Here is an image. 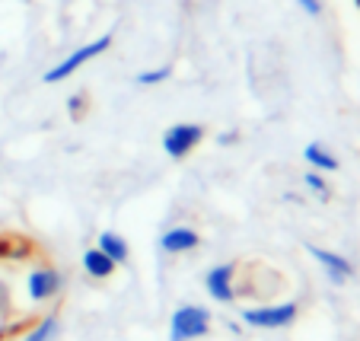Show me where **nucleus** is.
Instances as JSON below:
<instances>
[{
    "mask_svg": "<svg viewBox=\"0 0 360 341\" xmlns=\"http://www.w3.org/2000/svg\"><path fill=\"white\" fill-rule=\"evenodd\" d=\"M211 309L207 307H198V303H185L172 313L169 319V341H198L204 335L211 332Z\"/></svg>",
    "mask_w": 360,
    "mask_h": 341,
    "instance_id": "f257e3e1",
    "label": "nucleus"
},
{
    "mask_svg": "<svg viewBox=\"0 0 360 341\" xmlns=\"http://www.w3.org/2000/svg\"><path fill=\"white\" fill-rule=\"evenodd\" d=\"M112 48V35L105 32V35H99V39H93V41H86V45H80L77 51H70L64 61H58L51 70H45V77L41 80L45 83H61V80H68V77H74L77 70L83 67V64H89L93 58H99V55H105Z\"/></svg>",
    "mask_w": 360,
    "mask_h": 341,
    "instance_id": "f03ea898",
    "label": "nucleus"
},
{
    "mask_svg": "<svg viewBox=\"0 0 360 341\" xmlns=\"http://www.w3.org/2000/svg\"><path fill=\"white\" fill-rule=\"evenodd\" d=\"M300 316V303H271V307H245L239 313V319L252 328H287L293 326Z\"/></svg>",
    "mask_w": 360,
    "mask_h": 341,
    "instance_id": "7ed1b4c3",
    "label": "nucleus"
},
{
    "mask_svg": "<svg viewBox=\"0 0 360 341\" xmlns=\"http://www.w3.org/2000/svg\"><path fill=\"white\" fill-rule=\"evenodd\" d=\"M201 141H204V124L179 122L163 131V153L169 160H185Z\"/></svg>",
    "mask_w": 360,
    "mask_h": 341,
    "instance_id": "20e7f679",
    "label": "nucleus"
},
{
    "mask_svg": "<svg viewBox=\"0 0 360 341\" xmlns=\"http://www.w3.org/2000/svg\"><path fill=\"white\" fill-rule=\"evenodd\" d=\"M61 287H64V274L51 265L35 268V271H29V278H26V294L32 303L55 300V297L61 294Z\"/></svg>",
    "mask_w": 360,
    "mask_h": 341,
    "instance_id": "39448f33",
    "label": "nucleus"
},
{
    "mask_svg": "<svg viewBox=\"0 0 360 341\" xmlns=\"http://www.w3.org/2000/svg\"><path fill=\"white\" fill-rule=\"evenodd\" d=\"M204 290L214 303H233L236 300V262L214 265L204 274Z\"/></svg>",
    "mask_w": 360,
    "mask_h": 341,
    "instance_id": "423d86ee",
    "label": "nucleus"
},
{
    "mask_svg": "<svg viewBox=\"0 0 360 341\" xmlns=\"http://www.w3.org/2000/svg\"><path fill=\"white\" fill-rule=\"evenodd\" d=\"M306 249H309V255H313V259L322 265V271L328 274V281H335V284H345V281L354 278V265L345 259V255L332 252V249H322V246H306Z\"/></svg>",
    "mask_w": 360,
    "mask_h": 341,
    "instance_id": "0eeeda50",
    "label": "nucleus"
},
{
    "mask_svg": "<svg viewBox=\"0 0 360 341\" xmlns=\"http://www.w3.org/2000/svg\"><path fill=\"white\" fill-rule=\"evenodd\" d=\"M201 246V233L191 230V226H169V230L160 236V249L166 255H185V252H195Z\"/></svg>",
    "mask_w": 360,
    "mask_h": 341,
    "instance_id": "6e6552de",
    "label": "nucleus"
},
{
    "mask_svg": "<svg viewBox=\"0 0 360 341\" xmlns=\"http://www.w3.org/2000/svg\"><path fill=\"white\" fill-rule=\"evenodd\" d=\"M115 262L109 259V255L102 252V249H86V252H83V271L89 274V278H96V281H105V278H112V274H115Z\"/></svg>",
    "mask_w": 360,
    "mask_h": 341,
    "instance_id": "1a4fd4ad",
    "label": "nucleus"
},
{
    "mask_svg": "<svg viewBox=\"0 0 360 341\" xmlns=\"http://www.w3.org/2000/svg\"><path fill=\"white\" fill-rule=\"evenodd\" d=\"M96 249H102V252L109 255L115 265H124V262H128V255H131V249H128V243H124V236H118V233H112V230L99 233V239H96Z\"/></svg>",
    "mask_w": 360,
    "mask_h": 341,
    "instance_id": "9d476101",
    "label": "nucleus"
},
{
    "mask_svg": "<svg viewBox=\"0 0 360 341\" xmlns=\"http://www.w3.org/2000/svg\"><path fill=\"white\" fill-rule=\"evenodd\" d=\"M303 157H306V163H309V169H316V172H335L338 169V157H335L328 147H322V143H306Z\"/></svg>",
    "mask_w": 360,
    "mask_h": 341,
    "instance_id": "9b49d317",
    "label": "nucleus"
},
{
    "mask_svg": "<svg viewBox=\"0 0 360 341\" xmlns=\"http://www.w3.org/2000/svg\"><path fill=\"white\" fill-rule=\"evenodd\" d=\"M58 328H61L58 316H45V319H39L26 335H22V341H51L58 335Z\"/></svg>",
    "mask_w": 360,
    "mask_h": 341,
    "instance_id": "f8f14e48",
    "label": "nucleus"
},
{
    "mask_svg": "<svg viewBox=\"0 0 360 341\" xmlns=\"http://www.w3.org/2000/svg\"><path fill=\"white\" fill-rule=\"evenodd\" d=\"M172 77V67L166 64V67H153V70H141V74L134 77L137 86H157V83H166Z\"/></svg>",
    "mask_w": 360,
    "mask_h": 341,
    "instance_id": "ddd939ff",
    "label": "nucleus"
},
{
    "mask_svg": "<svg viewBox=\"0 0 360 341\" xmlns=\"http://www.w3.org/2000/svg\"><path fill=\"white\" fill-rule=\"evenodd\" d=\"M26 255H32V243H29V239H22V236L10 239L7 262H22V259H26Z\"/></svg>",
    "mask_w": 360,
    "mask_h": 341,
    "instance_id": "4468645a",
    "label": "nucleus"
},
{
    "mask_svg": "<svg viewBox=\"0 0 360 341\" xmlns=\"http://www.w3.org/2000/svg\"><path fill=\"white\" fill-rule=\"evenodd\" d=\"M306 188L316 191L319 198H328V185H326V179H322V172H316V169L306 172Z\"/></svg>",
    "mask_w": 360,
    "mask_h": 341,
    "instance_id": "2eb2a0df",
    "label": "nucleus"
},
{
    "mask_svg": "<svg viewBox=\"0 0 360 341\" xmlns=\"http://www.w3.org/2000/svg\"><path fill=\"white\" fill-rule=\"evenodd\" d=\"M13 313V300H10V284L0 281V319H7Z\"/></svg>",
    "mask_w": 360,
    "mask_h": 341,
    "instance_id": "dca6fc26",
    "label": "nucleus"
},
{
    "mask_svg": "<svg viewBox=\"0 0 360 341\" xmlns=\"http://www.w3.org/2000/svg\"><path fill=\"white\" fill-rule=\"evenodd\" d=\"M68 105H70V118H74V122L83 118V112H86V99H83V96H74Z\"/></svg>",
    "mask_w": 360,
    "mask_h": 341,
    "instance_id": "f3484780",
    "label": "nucleus"
},
{
    "mask_svg": "<svg viewBox=\"0 0 360 341\" xmlns=\"http://www.w3.org/2000/svg\"><path fill=\"white\" fill-rule=\"evenodd\" d=\"M297 4H300V10H303V13L322 16V0H297Z\"/></svg>",
    "mask_w": 360,
    "mask_h": 341,
    "instance_id": "a211bd4d",
    "label": "nucleus"
},
{
    "mask_svg": "<svg viewBox=\"0 0 360 341\" xmlns=\"http://www.w3.org/2000/svg\"><path fill=\"white\" fill-rule=\"evenodd\" d=\"M7 252H10V239L0 236V259H7Z\"/></svg>",
    "mask_w": 360,
    "mask_h": 341,
    "instance_id": "6ab92c4d",
    "label": "nucleus"
},
{
    "mask_svg": "<svg viewBox=\"0 0 360 341\" xmlns=\"http://www.w3.org/2000/svg\"><path fill=\"white\" fill-rule=\"evenodd\" d=\"M236 141V134H233V131H226V134H220V143H233Z\"/></svg>",
    "mask_w": 360,
    "mask_h": 341,
    "instance_id": "aec40b11",
    "label": "nucleus"
},
{
    "mask_svg": "<svg viewBox=\"0 0 360 341\" xmlns=\"http://www.w3.org/2000/svg\"><path fill=\"white\" fill-rule=\"evenodd\" d=\"M7 338V326H0V341Z\"/></svg>",
    "mask_w": 360,
    "mask_h": 341,
    "instance_id": "412c9836",
    "label": "nucleus"
},
{
    "mask_svg": "<svg viewBox=\"0 0 360 341\" xmlns=\"http://www.w3.org/2000/svg\"><path fill=\"white\" fill-rule=\"evenodd\" d=\"M354 4H357V7H360V0H354Z\"/></svg>",
    "mask_w": 360,
    "mask_h": 341,
    "instance_id": "4be33fe9",
    "label": "nucleus"
}]
</instances>
